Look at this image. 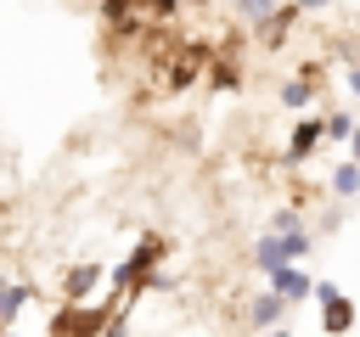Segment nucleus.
Segmentation results:
<instances>
[{
    "instance_id": "9b49d317",
    "label": "nucleus",
    "mask_w": 360,
    "mask_h": 337,
    "mask_svg": "<svg viewBox=\"0 0 360 337\" xmlns=\"http://www.w3.org/2000/svg\"><path fill=\"white\" fill-rule=\"evenodd\" d=\"M315 90H321V84L298 73V79H287V84H281V107H292V112H298V107H309V101H315Z\"/></svg>"
},
{
    "instance_id": "7ed1b4c3",
    "label": "nucleus",
    "mask_w": 360,
    "mask_h": 337,
    "mask_svg": "<svg viewBox=\"0 0 360 337\" xmlns=\"http://www.w3.org/2000/svg\"><path fill=\"white\" fill-rule=\"evenodd\" d=\"M304 253H309V230H304V225H298V230H264V236H259V247H253V270L276 275V270L298 264Z\"/></svg>"
},
{
    "instance_id": "6e6552de",
    "label": "nucleus",
    "mask_w": 360,
    "mask_h": 337,
    "mask_svg": "<svg viewBox=\"0 0 360 337\" xmlns=\"http://www.w3.org/2000/svg\"><path fill=\"white\" fill-rule=\"evenodd\" d=\"M281 315H287V303H281L276 292H259V298L248 303V326H253V331H276Z\"/></svg>"
},
{
    "instance_id": "4468645a",
    "label": "nucleus",
    "mask_w": 360,
    "mask_h": 337,
    "mask_svg": "<svg viewBox=\"0 0 360 337\" xmlns=\"http://www.w3.org/2000/svg\"><path fill=\"white\" fill-rule=\"evenodd\" d=\"M349 152H354V157H349V163H354V168H360V129H354V140H349Z\"/></svg>"
},
{
    "instance_id": "ddd939ff",
    "label": "nucleus",
    "mask_w": 360,
    "mask_h": 337,
    "mask_svg": "<svg viewBox=\"0 0 360 337\" xmlns=\"http://www.w3.org/2000/svg\"><path fill=\"white\" fill-rule=\"evenodd\" d=\"M332 191H338V197H360V168H354L349 157L332 168Z\"/></svg>"
},
{
    "instance_id": "20e7f679",
    "label": "nucleus",
    "mask_w": 360,
    "mask_h": 337,
    "mask_svg": "<svg viewBox=\"0 0 360 337\" xmlns=\"http://www.w3.org/2000/svg\"><path fill=\"white\" fill-rule=\"evenodd\" d=\"M304 17V6H270V17L259 22V45L264 51H276V45H287V28Z\"/></svg>"
},
{
    "instance_id": "0eeeda50",
    "label": "nucleus",
    "mask_w": 360,
    "mask_h": 337,
    "mask_svg": "<svg viewBox=\"0 0 360 337\" xmlns=\"http://www.w3.org/2000/svg\"><path fill=\"white\" fill-rule=\"evenodd\" d=\"M270 292H276L281 303H298V298H309V292H315V281H309L298 264H287V270H276V275H270Z\"/></svg>"
},
{
    "instance_id": "9d476101",
    "label": "nucleus",
    "mask_w": 360,
    "mask_h": 337,
    "mask_svg": "<svg viewBox=\"0 0 360 337\" xmlns=\"http://www.w3.org/2000/svg\"><path fill=\"white\" fill-rule=\"evenodd\" d=\"M349 326H354V303H349V298L338 292V298H332V303L321 309V331H326V337H343Z\"/></svg>"
},
{
    "instance_id": "423d86ee",
    "label": "nucleus",
    "mask_w": 360,
    "mask_h": 337,
    "mask_svg": "<svg viewBox=\"0 0 360 337\" xmlns=\"http://www.w3.org/2000/svg\"><path fill=\"white\" fill-rule=\"evenodd\" d=\"M321 140H326V124H321V118H298V124H292V135H287V157H292V163H304Z\"/></svg>"
},
{
    "instance_id": "39448f33",
    "label": "nucleus",
    "mask_w": 360,
    "mask_h": 337,
    "mask_svg": "<svg viewBox=\"0 0 360 337\" xmlns=\"http://www.w3.org/2000/svg\"><path fill=\"white\" fill-rule=\"evenodd\" d=\"M101 281H107V270H101V264H73V270L62 275V298H68V303H84Z\"/></svg>"
},
{
    "instance_id": "f257e3e1",
    "label": "nucleus",
    "mask_w": 360,
    "mask_h": 337,
    "mask_svg": "<svg viewBox=\"0 0 360 337\" xmlns=\"http://www.w3.org/2000/svg\"><path fill=\"white\" fill-rule=\"evenodd\" d=\"M112 315H124V303H62L45 320V337H107Z\"/></svg>"
},
{
    "instance_id": "f8f14e48",
    "label": "nucleus",
    "mask_w": 360,
    "mask_h": 337,
    "mask_svg": "<svg viewBox=\"0 0 360 337\" xmlns=\"http://www.w3.org/2000/svg\"><path fill=\"white\" fill-rule=\"evenodd\" d=\"M321 124H326V140H332V146H338V140H354V129H360L349 107H338V112H326Z\"/></svg>"
},
{
    "instance_id": "1a4fd4ad",
    "label": "nucleus",
    "mask_w": 360,
    "mask_h": 337,
    "mask_svg": "<svg viewBox=\"0 0 360 337\" xmlns=\"http://www.w3.org/2000/svg\"><path fill=\"white\" fill-rule=\"evenodd\" d=\"M28 303H34V286H22V281H0V331H11V320H17Z\"/></svg>"
},
{
    "instance_id": "f03ea898",
    "label": "nucleus",
    "mask_w": 360,
    "mask_h": 337,
    "mask_svg": "<svg viewBox=\"0 0 360 337\" xmlns=\"http://www.w3.org/2000/svg\"><path fill=\"white\" fill-rule=\"evenodd\" d=\"M163 253H169V242L163 236H141L135 242V253L112 270V286H118V303H129V292H141L152 275H158V264H163Z\"/></svg>"
},
{
    "instance_id": "2eb2a0df",
    "label": "nucleus",
    "mask_w": 360,
    "mask_h": 337,
    "mask_svg": "<svg viewBox=\"0 0 360 337\" xmlns=\"http://www.w3.org/2000/svg\"><path fill=\"white\" fill-rule=\"evenodd\" d=\"M0 337H22V331H0Z\"/></svg>"
}]
</instances>
